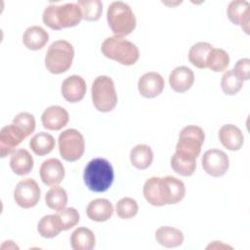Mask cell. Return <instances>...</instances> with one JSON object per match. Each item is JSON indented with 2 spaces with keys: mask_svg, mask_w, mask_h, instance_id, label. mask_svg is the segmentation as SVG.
<instances>
[{
  "mask_svg": "<svg viewBox=\"0 0 250 250\" xmlns=\"http://www.w3.org/2000/svg\"><path fill=\"white\" fill-rule=\"evenodd\" d=\"M82 19L81 9L75 3H65L60 6L51 4L45 8L42 16L44 24L56 30L75 26Z\"/></svg>",
  "mask_w": 250,
  "mask_h": 250,
  "instance_id": "6da1fadb",
  "label": "cell"
},
{
  "mask_svg": "<svg viewBox=\"0 0 250 250\" xmlns=\"http://www.w3.org/2000/svg\"><path fill=\"white\" fill-rule=\"evenodd\" d=\"M83 180L90 190L104 192L111 187L114 180V171L106 159L94 158L86 165Z\"/></svg>",
  "mask_w": 250,
  "mask_h": 250,
  "instance_id": "7a4b0ae2",
  "label": "cell"
},
{
  "mask_svg": "<svg viewBox=\"0 0 250 250\" xmlns=\"http://www.w3.org/2000/svg\"><path fill=\"white\" fill-rule=\"evenodd\" d=\"M101 50L104 57L123 65H133L140 58L138 47L133 42L123 37H107L103 42Z\"/></svg>",
  "mask_w": 250,
  "mask_h": 250,
  "instance_id": "3957f363",
  "label": "cell"
},
{
  "mask_svg": "<svg viewBox=\"0 0 250 250\" xmlns=\"http://www.w3.org/2000/svg\"><path fill=\"white\" fill-rule=\"evenodd\" d=\"M106 20L114 36H127L136 27V17L132 9L122 1L112 2L108 6Z\"/></svg>",
  "mask_w": 250,
  "mask_h": 250,
  "instance_id": "277c9868",
  "label": "cell"
},
{
  "mask_svg": "<svg viewBox=\"0 0 250 250\" xmlns=\"http://www.w3.org/2000/svg\"><path fill=\"white\" fill-rule=\"evenodd\" d=\"M73 58V46L66 40H57L47 50L45 65L51 73L61 74L70 68Z\"/></svg>",
  "mask_w": 250,
  "mask_h": 250,
  "instance_id": "5b68a950",
  "label": "cell"
},
{
  "mask_svg": "<svg viewBox=\"0 0 250 250\" xmlns=\"http://www.w3.org/2000/svg\"><path fill=\"white\" fill-rule=\"evenodd\" d=\"M92 102L94 106L102 112L111 111L117 104V94L112 79L106 75L95 78L92 89Z\"/></svg>",
  "mask_w": 250,
  "mask_h": 250,
  "instance_id": "8992f818",
  "label": "cell"
},
{
  "mask_svg": "<svg viewBox=\"0 0 250 250\" xmlns=\"http://www.w3.org/2000/svg\"><path fill=\"white\" fill-rule=\"evenodd\" d=\"M204 140L205 134L202 128L196 125H188L182 129L179 135L176 153L180 156L196 160L200 154Z\"/></svg>",
  "mask_w": 250,
  "mask_h": 250,
  "instance_id": "52a82bcc",
  "label": "cell"
},
{
  "mask_svg": "<svg viewBox=\"0 0 250 250\" xmlns=\"http://www.w3.org/2000/svg\"><path fill=\"white\" fill-rule=\"evenodd\" d=\"M58 143L61 156L68 162L77 161L85 151L84 137L75 129H66L61 133Z\"/></svg>",
  "mask_w": 250,
  "mask_h": 250,
  "instance_id": "ba28073f",
  "label": "cell"
},
{
  "mask_svg": "<svg viewBox=\"0 0 250 250\" xmlns=\"http://www.w3.org/2000/svg\"><path fill=\"white\" fill-rule=\"evenodd\" d=\"M40 194L41 190L37 182L31 178H27L17 184L14 190V199L20 207L29 209L38 203Z\"/></svg>",
  "mask_w": 250,
  "mask_h": 250,
  "instance_id": "9c48e42d",
  "label": "cell"
},
{
  "mask_svg": "<svg viewBox=\"0 0 250 250\" xmlns=\"http://www.w3.org/2000/svg\"><path fill=\"white\" fill-rule=\"evenodd\" d=\"M186 194L185 184L172 176L160 178L159 181V196L162 205L176 204L180 202Z\"/></svg>",
  "mask_w": 250,
  "mask_h": 250,
  "instance_id": "30bf717a",
  "label": "cell"
},
{
  "mask_svg": "<svg viewBox=\"0 0 250 250\" xmlns=\"http://www.w3.org/2000/svg\"><path fill=\"white\" fill-rule=\"evenodd\" d=\"M201 163L204 171L215 178L225 175L229 166L228 155L218 148L206 150L202 156Z\"/></svg>",
  "mask_w": 250,
  "mask_h": 250,
  "instance_id": "8fae6325",
  "label": "cell"
},
{
  "mask_svg": "<svg viewBox=\"0 0 250 250\" xmlns=\"http://www.w3.org/2000/svg\"><path fill=\"white\" fill-rule=\"evenodd\" d=\"M25 138L24 133L15 124L4 126L0 131V156L4 158L12 154Z\"/></svg>",
  "mask_w": 250,
  "mask_h": 250,
  "instance_id": "7c38bea8",
  "label": "cell"
},
{
  "mask_svg": "<svg viewBox=\"0 0 250 250\" xmlns=\"http://www.w3.org/2000/svg\"><path fill=\"white\" fill-rule=\"evenodd\" d=\"M227 15L229 20L239 25L243 31L249 34V21H250V4L245 0L231 1L227 8Z\"/></svg>",
  "mask_w": 250,
  "mask_h": 250,
  "instance_id": "4fadbf2b",
  "label": "cell"
},
{
  "mask_svg": "<svg viewBox=\"0 0 250 250\" xmlns=\"http://www.w3.org/2000/svg\"><path fill=\"white\" fill-rule=\"evenodd\" d=\"M39 173L42 182L50 187H55L61 184L65 175L62 163L57 158L45 160L40 166Z\"/></svg>",
  "mask_w": 250,
  "mask_h": 250,
  "instance_id": "5bb4252c",
  "label": "cell"
},
{
  "mask_svg": "<svg viewBox=\"0 0 250 250\" xmlns=\"http://www.w3.org/2000/svg\"><path fill=\"white\" fill-rule=\"evenodd\" d=\"M164 79L163 77L154 71L146 72L141 78L138 82V89L140 94L145 98H155L164 89Z\"/></svg>",
  "mask_w": 250,
  "mask_h": 250,
  "instance_id": "9a60e30c",
  "label": "cell"
},
{
  "mask_svg": "<svg viewBox=\"0 0 250 250\" xmlns=\"http://www.w3.org/2000/svg\"><path fill=\"white\" fill-rule=\"evenodd\" d=\"M62 95L69 103L80 102L87 90L85 80L79 75H71L65 78L62 84Z\"/></svg>",
  "mask_w": 250,
  "mask_h": 250,
  "instance_id": "2e32d148",
  "label": "cell"
},
{
  "mask_svg": "<svg viewBox=\"0 0 250 250\" xmlns=\"http://www.w3.org/2000/svg\"><path fill=\"white\" fill-rule=\"evenodd\" d=\"M68 120V112L60 105H51L47 107L41 116L43 127L52 131L62 129L67 124Z\"/></svg>",
  "mask_w": 250,
  "mask_h": 250,
  "instance_id": "e0dca14e",
  "label": "cell"
},
{
  "mask_svg": "<svg viewBox=\"0 0 250 250\" xmlns=\"http://www.w3.org/2000/svg\"><path fill=\"white\" fill-rule=\"evenodd\" d=\"M194 82L192 70L185 65L178 66L169 75V84L172 90L178 93H184L189 90Z\"/></svg>",
  "mask_w": 250,
  "mask_h": 250,
  "instance_id": "ac0fdd59",
  "label": "cell"
},
{
  "mask_svg": "<svg viewBox=\"0 0 250 250\" xmlns=\"http://www.w3.org/2000/svg\"><path fill=\"white\" fill-rule=\"evenodd\" d=\"M221 144L229 150H238L241 148L244 137L241 130L233 124H226L219 130Z\"/></svg>",
  "mask_w": 250,
  "mask_h": 250,
  "instance_id": "d6986e66",
  "label": "cell"
},
{
  "mask_svg": "<svg viewBox=\"0 0 250 250\" xmlns=\"http://www.w3.org/2000/svg\"><path fill=\"white\" fill-rule=\"evenodd\" d=\"M86 214L92 221L99 223L105 222L111 218L113 214V206L107 199L97 198L88 204Z\"/></svg>",
  "mask_w": 250,
  "mask_h": 250,
  "instance_id": "ffe728a7",
  "label": "cell"
},
{
  "mask_svg": "<svg viewBox=\"0 0 250 250\" xmlns=\"http://www.w3.org/2000/svg\"><path fill=\"white\" fill-rule=\"evenodd\" d=\"M49 40L48 32L39 25H32L25 29L22 35L23 45L32 51L42 49Z\"/></svg>",
  "mask_w": 250,
  "mask_h": 250,
  "instance_id": "44dd1931",
  "label": "cell"
},
{
  "mask_svg": "<svg viewBox=\"0 0 250 250\" xmlns=\"http://www.w3.org/2000/svg\"><path fill=\"white\" fill-rule=\"evenodd\" d=\"M33 164L31 154L24 148L16 149L11 155L10 167L12 171L19 176L27 175L32 170Z\"/></svg>",
  "mask_w": 250,
  "mask_h": 250,
  "instance_id": "7402d4cb",
  "label": "cell"
},
{
  "mask_svg": "<svg viewBox=\"0 0 250 250\" xmlns=\"http://www.w3.org/2000/svg\"><path fill=\"white\" fill-rule=\"evenodd\" d=\"M155 238L160 245L166 248L178 247L184 242L183 232L176 228L168 226L157 229L155 231Z\"/></svg>",
  "mask_w": 250,
  "mask_h": 250,
  "instance_id": "603a6c76",
  "label": "cell"
},
{
  "mask_svg": "<svg viewBox=\"0 0 250 250\" xmlns=\"http://www.w3.org/2000/svg\"><path fill=\"white\" fill-rule=\"evenodd\" d=\"M94 232L84 227L77 228L70 235V244L73 250H91L95 247Z\"/></svg>",
  "mask_w": 250,
  "mask_h": 250,
  "instance_id": "cb8c5ba5",
  "label": "cell"
},
{
  "mask_svg": "<svg viewBox=\"0 0 250 250\" xmlns=\"http://www.w3.org/2000/svg\"><path fill=\"white\" fill-rule=\"evenodd\" d=\"M130 160L137 169L148 168L153 160V152L146 145H137L130 151Z\"/></svg>",
  "mask_w": 250,
  "mask_h": 250,
  "instance_id": "d4e9b609",
  "label": "cell"
},
{
  "mask_svg": "<svg viewBox=\"0 0 250 250\" xmlns=\"http://www.w3.org/2000/svg\"><path fill=\"white\" fill-rule=\"evenodd\" d=\"M213 46L207 42H197L188 51L189 62L197 68L207 67V58Z\"/></svg>",
  "mask_w": 250,
  "mask_h": 250,
  "instance_id": "484cf974",
  "label": "cell"
},
{
  "mask_svg": "<svg viewBox=\"0 0 250 250\" xmlns=\"http://www.w3.org/2000/svg\"><path fill=\"white\" fill-rule=\"evenodd\" d=\"M29 146L36 155L43 156L50 153L54 149L55 139L49 133L40 132L31 138Z\"/></svg>",
  "mask_w": 250,
  "mask_h": 250,
  "instance_id": "4316f807",
  "label": "cell"
},
{
  "mask_svg": "<svg viewBox=\"0 0 250 250\" xmlns=\"http://www.w3.org/2000/svg\"><path fill=\"white\" fill-rule=\"evenodd\" d=\"M45 201L50 209L55 211L62 210L67 204V193L62 187L55 186L47 191Z\"/></svg>",
  "mask_w": 250,
  "mask_h": 250,
  "instance_id": "83f0119b",
  "label": "cell"
},
{
  "mask_svg": "<svg viewBox=\"0 0 250 250\" xmlns=\"http://www.w3.org/2000/svg\"><path fill=\"white\" fill-rule=\"evenodd\" d=\"M229 63V54L219 48H212L207 58V67L215 72L224 71Z\"/></svg>",
  "mask_w": 250,
  "mask_h": 250,
  "instance_id": "f1b7e54d",
  "label": "cell"
},
{
  "mask_svg": "<svg viewBox=\"0 0 250 250\" xmlns=\"http://www.w3.org/2000/svg\"><path fill=\"white\" fill-rule=\"evenodd\" d=\"M37 230L42 237L53 238L62 231V229L58 223L56 215L54 214L42 217L38 223Z\"/></svg>",
  "mask_w": 250,
  "mask_h": 250,
  "instance_id": "f546056e",
  "label": "cell"
},
{
  "mask_svg": "<svg viewBox=\"0 0 250 250\" xmlns=\"http://www.w3.org/2000/svg\"><path fill=\"white\" fill-rule=\"evenodd\" d=\"M76 4L80 7L84 20L95 21L101 18L103 3L100 0H79Z\"/></svg>",
  "mask_w": 250,
  "mask_h": 250,
  "instance_id": "4dcf8cb0",
  "label": "cell"
},
{
  "mask_svg": "<svg viewBox=\"0 0 250 250\" xmlns=\"http://www.w3.org/2000/svg\"><path fill=\"white\" fill-rule=\"evenodd\" d=\"M171 167L177 174L184 177H189L195 171L196 160L180 156L175 152L171 157Z\"/></svg>",
  "mask_w": 250,
  "mask_h": 250,
  "instance_id": "1f68e13d",
  "label": "cell"
},
{
  "mask_svg": "<svg viewBox=\"0 0 250 250\" xmlns=\"http://www.w3.org/2000/svg\"><path fill=\"white\" fill-rule=\"evenodd\" d=\"M243 86V81L236 75L233 69L227 70L221 79V87L226 95L237 94Z\"/></svg>",
  "mask_w": 250,
  "mask_h": 250,
  "instance_id": "d6a6232c",
  "label": "cell"
},
{
  "mask_svg": "<svg viewBox=\"0 0 250 250\" xmlns=\"http://www.w3.org/2000/svg\"><path fill=\"white\" fill-rule=\"evenodd\" d=\"M62 230H67L76 226L80 220L78 211L73 207L63 208L55 214Z\"/></svg>",
  "mask_w": 250,
  "mask_h": 250,
  "instance_id": "836d02e7",
  "label": "cell"
},
{
  "mask_svg": "<svg viewBox=\"0 0 250 250\" xmlns=\"http://www.w3.org/2000/svg\"><path fill=\"white\" fill-rule=\"evenodd\" d=\"M159 177H151L146 181L143 188L146 200L153 206H163L159 196Z\"/></svg>",
  "mask_w": 250,
  "mask_h": 250,
  "instance_id": "e575fe53",
  "label": "cell"
},
{
  "mask_svg": "<svg viewBox=\"0 0 250 250\" xmlns=\"http://www.w3.org/2000/svg\"><path fill=\"white\" fill-rule=\"evenodd\" d=\"M139 206L132 197H123L116 203V214L121 219H131L137 215Z\"/></svg>",
  "mask_w": 250,
  "mask_h": 250,
  "instance_id": "d590c367",
  "label": "cell"
},
{
  "mask_svg": "<svg viewBox=\"0 0 250 250\" xmlns=\"http://www.w3.org/2000/svg\"><path fill=\"white\" fill-rule=\"evenodd\" d=\"M13 124L18 126L26 137H28L35 130V118L29 112H20L13 119Z\"/></svg>",
  "mask_w": 250,
  "mask_h": 250,
  "instance_id": "8d00e7d4",
  "label": "cell"
},
{
  "mask_svg": "<svg viewBox=\"0 0 250 250\" xmlns=\"http://www.w3.org/2000/svg\"><path fill=\"white\" fill-rule=\"evenodd\" d=\"M233 70L242 81L248 80L250 77V60L247 58L238 60Z\"/></svg>",
  "mask_w": 250,
  "mask_h": 250,
  "instance_id": "74e56055",
  "label": "cell"
}]
</instances>
